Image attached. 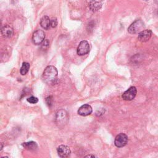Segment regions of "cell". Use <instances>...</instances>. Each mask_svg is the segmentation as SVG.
I'll list each match as a JSON object with an SVG mask.
<instances>
[{"instance_id":"1","label":"cell","mask_w":158,"mask_h":158,"mask_svg":"<svg viewBox=\"0 0 158 158\" xmlns=\"http://www.w3.org/2000/svg\"><path fill=\"white\" fill-rule=\"evenodd\" d=\"M58 72L57 69L53 66H49L46 67L43 73V78L47 84H55L57 81Z\"/></svg>"},{"instance_id":"2","label":"cell","mask_w":158,"mask_h":158,"mask_svg":"<svg viewBox=\"0 0 158 158\" xmlns=\"http://www.w3.org/2000/svg\"><path fill=\"white\" fill-rule=\"evenodd\" d=\"M69 118V116L67 111L64 109H61L56 114V123L58 125H59V126H64L67 123Z\"/></svg>"},{"instance_id":"3","label":"cell","mask_w":158,"mask_h":158,"mask_svg":"<svg viewBox=\"0 0 158 158\" xmlns=\"http://www.w3.org/2000/svg\"><path fill=\"white\" fill-rule=\"evenodd\" d=\"M145 28V24L144 22L138 19L136 20L134 22H133L130 27L128 28V32L131 34H135L139 33L141 31L143 30Z\"/></svg>"},{"instance_id":"4","label":"cell","mask_w":158,"mask_h":158,"mask_svg":"<svg viewBox=\"0 0 158 158\" xmlns=\"http://www.w3.org/2000/svg\"><path fill=\"white\" fill-rule=\"evenodd\" d=\"M45 32L43 30H38L35 31L33 34L32 42L36 45H40L45 40Z\"/></svg>"},{"instance_id":"5","label":"cell","mask_w":158,"mask_h":158,"mask_svg":"<svg viewBox=\"0 0 158 158\" xmlns=\"http://www.w3.org/2000/svg\"><path fill=\"white\" fill-rule=\"evenodd\" d=\"M128 142V137L125 134L121 133L117 135L115 138L114 144L117 148H122L125 146Z\"/></svg>"},{"instance_id":"6","label":"cell","mask_w":158,"mask_h":158,"mask_svg":"<svg viewBox=\"0 0 158 158\" xmlns=\"http://www.w3.org/2000/svg\"><path fill=\"white\" fill-rule=\"evenodd\" d=\"M77 51L79 56H84L88 54L90 51V45L88 42L86 40L82 41L79 43Z\"/></svg>"},{"instance_id":"7","label":"cell","mask_w":158,"mask_h":158,"mask_svg":"<svg viewBox=\"0 0 158 158\" xmlns=\"http://www.w3.org/2000/svg\"><path fill=\"white\" fill-rule=\"evenodd\" d=\"M137 90L135 87H130L122 94V98L126 101H131L135 98L137 95Z\"/></svg>"},{"instance_id":"8","label":"cell","mask_w":158,"mask_h":158,"mask_svg":"<svg viewBox=\"0 0 158 158\" xmlns=\"http://www.w3.org/2000/svg\"><path fill=\"white\" fill-rule=\"evenodd\" d=\"M152 31L151 30H145L138 33V40L141 42H146L152 36Z\"/></svg>"},{"instance_id":"9","label":"cell","mask_w":158,"mask_h":158,"mask_svg":"<svg viewBox=\"0 0 158 158\" xmlns=\"http://www.w3.org/2000/svg\"><path fill=\"white\" fill-rule=\"evenodd\" d=\"M57 151L58 153V155L62 158H65V157H67L70 155L71 151L70 149L69 148V147H68L66 145H60L58 149H57Z\"/></svg>"},{"instance_id":"10","label":"cell","mask_w":158,"mask_h":158,"mask_svg":"<svg viewBox=\"0 0 158 158\" xmlns=\"http://www.w3.org/2000/svg\"><path fill=\"white\" fill-rule=\"evenodd\" d=\"M92 111H93V109L90 105L84 104L78 109L77 112L80 115L87 116L90 115L92 113Z\"/></svg>"},{"instance_id":"11","label":"cell","mask_w":158,"mask_h":158,"mask_svg":"<svg viewBox=\"0 0 158 158\" xmlns=\"http://www.w3.org/2000/svg\"><path fill=\"white\" fill-rule=\"evenodd\" d=\"M14 29L11 25H6L2 29V34L4 37L9 38L13 36Z\"/></svg>"},{"instance_id":"12","label":"cell","mask_w":158,"mask_h":158,"mask_svg":"<svg viewBox=\"0 0 158 158\" xmlns=\"http://www.w3.org/2000/svg\"><path fill=\"white\" fill-rule=\"evenodd\" d=\"M40 25L45 30H48L51 26V20L48 16H44L41 19Z\"/></svg>"},{"instance_id":"13","label":"cell","mask_w":158,"mask_h":158,"mask_svg":"<svg viewBox=\"0 0 158 158\" xmlns=\"http://www.w3.org/2000/svg\"><path fill=\"white\" fill-rule=\"evenodd\" d=\"M22 146L28 150V151H35L38 148V145L36 142L35 141H29V142H26L22 144Z\"/></svg>"},{"instance_id":"14","label":"cell","mask_w":158,"mask_h":158,"mask_svg":"<svg viewBox=\"0 0 158 158\" xmlns=\"http://www.w3.org/2000/svg\"><path fill=\"white\" fill-rule=\"evenodd\" d=\"M89 6L92 11L96 12L100 9L101 8V4L100 2L95 1V0H92L89 5Z\"/></svg>"},{"instance_id":"15","label":"cell","mask_w":158,"mask_h":158,"mask_svg":"<svg viewBox=\"0 0 158 158\" xmlns=\"http://www.w3.org/2000/svg\"><path fill=\"white\" fill-rule=\"evenodd\" d=\"M30 69V64L28 62H24L21 69V73L22 75H25L28 72Z\"/></svg>"},{"instance_id":"16","label":"cell","mask_w":158,"mask_h":158,"mask_svg":"<svg viewBox=\"0 0 158 158\" xmlns=\"http://www.w3.org/2000/svg\"><path fill=\"white\" fill-rule=\"evenodd\" d=\"M27 101L31 104H36L38 102V99L35 96H31L27 98Z\"/></svg>"},{"instance_id":"17","label":"cell","mask_w":158,"mask_h":158,"mask_svg":"<svg viewBox=\"0 0 158 158\" xmlns=\"http://www.w3.org/2000/svg\"><path fill=\"white\" fill-rule=\"evenodd\" d=\"M46 103H47V104L49 106H51L52 104H53V96H50L47 97L46 98Z\"/></svg>"},{"instance_id":"18","label":"cell","mask_w":158,"mask_h":158,"mask_svg":"<svg viewBox=\"0 0 158 158\" xmlns=\"http://www.w3.org/2000/svg\"><path fill=\"white\" fill-rule=\"evenodd\" d=\"M58 25V21L56 18H53L52 20H51V27L52 28H55Z\"/></svg>"},{"instance_id":"19","label":"cell","mask_w":158,"mask_h":158,"mask_svg":"<svg viewBox=\"0 0 158 158\" xmlns=\"http://www.w3.org/2000/svg\"><path fill=\"white\" fill-rule=\"evenodd\" d=\"M48 46H49V41L48 40H44V41L43 42L42 47V48H43L44 50H45V48H48Z\"/></svg>"},{"instance_id":"20","label":"cell","mask_w":158,"mask_h":158,"mask_svg":"<svg viewBox=\"0 0 158 158\" xmlns=\"http://www.w3.org/2000/svg\"><path fill=\"white\" fill-rule=\"evenodd\" d=\"M96 157L95 156H94V155H88V156H85V157Z\"/></svg>"},{"instance_id":"21","label":"cell","mask_w":158,"mask_h":158,"mask_svg":"<svg viewBox=\"0 0 158 158\" xmlns=\"http://www.w3.org/2000/svg\"><path fill=\"white\" fill-rule=\"evenodd\" d=\"M156 2L157 4H158V0H156Z\"/></svg>"},{"instance_id":"22","label":"cell","mask_w":158,"mask_h":158,"mask_svg":"<svg viewBox=\"0 0 158 158\" xmlns=\"http://www.w3.org/2000/svg\"><path fill=\"white\" fill-rule=\"evenodd\" d=\"M144 1H146H146H149V0H144Z\"/></svg>"}]
</instances>
